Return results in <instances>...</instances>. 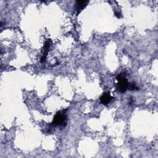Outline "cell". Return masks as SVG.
<instances>
[{
    "label": "cell",
    "mask_w": 158,
    "mask_h": 158,
    "mask_svg": "<svg viewBox=\"0 0 158 158\" xmlns=\"http://www.w3.org/2000/svg\"><path fill=\"white\" fill-rule=\"evenodd\" d=\"M128 89L129 90H139V88L137 86L135 82H131V83H129Z\"/></svg>",
    "instance_id": "8992f818"
},
{
    "label": "cell",
    "mask_w": 158,
    "mask_h": 158,
    "mask_svg": "<svg viewBox=\"0 0 158 158\" xmlns=\"http://www.w3.org/2000/svg\"><path fill=\"white\" fill-rule=\"evenodd\" d=\"M113 97L109 92H105L102 94L100 98V102L102 105H108L111 101Z\"/></svg>",
    "instance_id": "277c9868"
},
{
    "label": "cell",
    "mask_w": 158,
    "mask_h": 158,
    "mask_svg": "<svg viewBox=\"0 0 158 158\" xmlns=\"http://www.w3.org/2000/svg\"><path fill=\"white\" fill-rule=\"evenodd\" d=\"M114 14H115V15L119 19L122 17V14L121 13V12L119 11H114Z\"/></svg>",
    "instance_id": "52a82bcc"
},
{
    "label": "cell",
    "mask_w": 158,
    "mask_h": 158,
    "mask_svg": "<svg viewBox=\"0 0 158 158\" xmlns=\"http://www.w3.org/2000/svg\"><path fill=\"white\" fill-rule=\"evenodd\" d=\"M117 89L121 93H125L128 89L129 82L126 78V75L125 73H121L117 76Z\"/></svg>",
    "instance_id": "7a4b0ae2"
},
{
    "label": "cell",
    "mask_w": 158,
    "mask_h": 158,
    "mask_svg": "<svg viewBox=\"0 0 158 158\" xmlns=\"http://www.w3.org/2000/svg\"><path fill=\"white\" fill-rule=\"evenodd\" d=\"M46 56H42V57L41 58V62H45L46 61Z\"/></svg>",
    "instance_id": "ba28073f"
},
{
    "label": "cell",
    "mask_w": 158,
    "mask_h": 158,
    "mask_svg": "<svg viewBox=\"0 0 158 158\" xmlns=\"http://www.w3.org/2000/svg\"><path fill=\"white\" fill-rule=\"evenodd\" d=\"M89 3V1H85V0H83V1L77 0V1H76L75 4V9L77 12V15H78L85 8Z\"/></svg>",
    "instance_id": "3957f363"
},
{
    "label": "cell",
    "mask_w": 158,
    "mask_h": 158,
    "mask_svg": "<svg viewBox=\"0 0 158 158\" xmlns=\"http://www.w3.org/2000/svg\"><path fill=\"white\" fill-rule=\"evenodd\" d=\"M66 110H61L58 111L53 118V121L51 124L56 127V126H60V127H65L67 125V116H66Z\"/></svg>",
    "instance_id": "6da1fadb"
},
{
    "label": "cell",
    "mask_w": 158,
    "mask_h": 158,
    "mask_svg": "<svg viewBox=\"0 0 158 158\" xmlns=\"http://www.w3.org/2000/svg\"><path fill=\"white\" fill-rule=\"evenodd\" d=\"M52 45V41L51 39H47L44 46H43V56H47V55H48V51L51 48V46Z\"/></svg>",
    "instance_id": "5b68a950"
}]
</instances>
